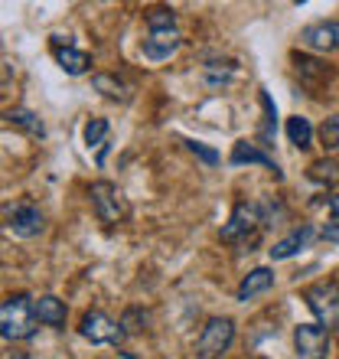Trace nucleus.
Masks as SVG:
<instances>
[{"label": "nucleus", "instance_id": "8", "mask_svg": "<svg viewBox=\"0 0 339 359\" xmlns=\"http://www.w3.org/2000/svg\"><path fill=\"white\" fill-rule=\"evenodd\" d=\"M78 333H82L88 343H95V346H102V343H111V346H118V343L124 340L121 323H114L104 311H88V313H85Z\"/></svg>", "mask_w": 339, "mask_h": 359}, {"label": "nucleus", "instance_id": "13", "mask_svg": "<svg viewBox=\"0 0 339 359\" xmlns=\"http://www.w3.org/2000/svg\"><path fill=\"white\" fill-rule=\"evenodd\" d=\"M92 88L102 92L108 102H118V104H127L134 98V82H127V79H121V76H111V72H95Z\"/></svg>", "mask_w": 339, "mask_h": 359}, {"label": "nucleus", "instance_id": "5", "mask_svg": "<svg viewBox=\"0 0 339 359\" xmlns=\"http://www.w3.org/2000/svg\"><path fill=\"white\" fill-rule=\"evenodd\" d=\"M4 229L17 238H36L46 229V216H43V209L36 203L20 199V203H10L4 209Z\"/></svg>", "mask_w": 339, "mask_h": 359}, {"label": "nucleus", "instance_id": "14", "mask_svg": "<svg viewBox=\"0 0 339 359\" xmlns=\"http://www.w3.org/2000/svg\"><path fill=\"white\" fill-rule=\"evenodd\" d=\"M271 287H274V271H271V268H251V271L242 278V284H238L235 301L238 304H248V301H254L258 294H268Z\"/></svg>", "mask_w": 339, "mask_h": 359}, {"label": "nucleus", "instance_id": "17", "mask_svg": "<svg viewBox=\"0 0 339 359\" xmlns=\"http://www.w3.org/2000/svg\"><path fill=\"white\" fill-rule=\"evenodd\" d=\"M56 62L69 76H85V72L92 69V56L76 46H56Z\"/></svg>", "mask_w": 339, "mask_h": 359}, {"label": "nucleus", "instance_id": "16", "mask_svg": "<svg viewBox=\"0 0 339 359\" xmlns=\"http://www.w3.org/2000/svg\"><path fill=\"white\" fill-rule=\"evenodd\" d=\"M293 72L300 76V82L307 88H317L320 82H326V79H330L326 62H320V59H313V56H303V53H293Z\"/></svg>", "mask_w": 339, "mask_h": 359}, {"label": "nucleus", "instance_id": "7", "mask_svg": "<svg viewBox=\"0 0 339 359\" xmlns=\"http://www.w3.org/2000/svg\"><path fill=\"white\" fill-rule=\"evenodd\" d=\"M293 350L300 359H326L333 350L330 330L320 323H300L293 327Z\"/></svg>", "mask_w": 339, "mask_h": 359}, {"label": "nucleus", "instance_id": "23", "mask_svg": "<svg viewBox=\"0 0 339 359\" xmlns=\"http://www.w3.org/2000/svg\"><path fill=\"white\" fill-rule=\"evenodd\" d=\"M261 108H264V124L261 131H258V137H261V147H271L274 144V134H277V108H274L271 95L261 88Z\"/></svg>", "mask_w": 339, "mask_h": 359}, {"label": "nucleus", "instance_id": "25", "mask_svg": "<svg viewBox=\"0 0 339 359\" xmlns=\"http://www.w3.org/2000/svg\"><path fill=\"white\" fill-rule=\"evenodd\" d=\"M121 330H124V337H131V333H141V330H147V323H151V313L144 311V307H127V311L121 313Z\"/></svg>", "mask_w": 339, "mask_h": 359}, {"label": "nucleus", "instance_id": "26", "mask_svg": "<svg viewBox=\"0 0 339 359\" xmlns=\"http://www.w3.org/2000/svg\"><path fill=\"white\" fill-rule=\"evenodd\" d=\"M320 141L326 151H339V114H333V118H326L320 128Z\"/></svg>", "mask_w": 339, "mask_h": 359}, {"label": "nucleus", "instance_id": "10", "mask_svg": "<svg viewBox=\"0 0 339 359\" xmlns=\"http://www.w3.org/2000/svg\"><path fill=\"white\" fill-rule=\"evenodd\" d=\"M300 46L313 49V53H336L339 49V20H320L303 27Z\"/></svg>", "mask_w": 339, "mask_h": 359}, {"label": "nucleus", "instance_id": "24", "mask_svg": "<svg viewBox=\"0 0 339 359\" xmlns=\"http://www.w3.org/2000/svg\"><path fill=\"white\" fill-rule=\"evenodd\" d=\"M108 131H111V124L104 121V118H92V121L85 124V144H88V151L92 147L104 151L108 147Z\"/></svg>", "mask_w": 339, "mask_h": 359}, {"label": "nucleus", "instance_id": "28", "mask_svg": "<svg viewBox=\"0 0 339 359\" xmlns=\"http://www.w3.org/2000/svg\"><path fill=\"white\" fill-rule=\"evenodd\" d=\"M320 238L330 242V245H339V222H326V226L320 229Z\"/></svg>", "mask_w": 339, "mask_h": 359}, {"label": "nucleus", "instance_id": "21", "mask_svg": "<svg viewBox=\"0 0 339 359\" xmlns=\"http://www.w3.org/2000/svg\"><path fill=\"white\" fill-rule=\"evenodd\" d=\"M144 23H147V33H167V29H177V10L173 7L144 10Z\"/></svg>", "mask_w": 339, "mask_h": 359}, {"label": "nucleus", "instance_id": "9", "mask_svg": "<svg viewBox=\"0 0 339 359\" xmlns=\"http://www.w3.org/2000/svg\"><path fill=\"white\" fill-rule=\"evenodd\" d=\"M228 163L232 167H264V170H271L274 180H284V170L277 167V161H274L271 154L264 151L261 144H251V141H235V147H232V157H228Z\"/></svg>", "mask_w": 339, "mask_h": 359}, {"label": "nucleus", "instance_id": "12", "mask_svg": "<svg viewBox=\"0 0 339 359\" xmlns=\"http://www.w3.org/2000/svg\"><path fill=\"white\" fill-rule=\"evenodd\" d=\"M179 46H183V36H179L177 29H167V33H147L141 53L147 62H167Z\"/></svg>", "mask_w": 339, "mask_h": 359}, {"label": "nucleus", "instance_id": "2", "mask_svg": "<svg viewBox=\"0 0 339 359\" xmlns=\"http://www.w3.org/2000/svg\"><path fill=\"white\" fill-rule=\"evenodd\" d=\"M258 229H264L261 203L238 199L235 209H232V216H228V222L222 226V232H219V238H222L226 245H245V242H251L254 238Z\"/></svg>", "mask_w": 339, "mask_h": 359}, {"label": "nucleus", "instance_id": "20", "mask_svg": "<svg viewBox=\"0 0 339 359\" xmlns=\"http://www.w3.org/2000/svg\"><path fill=\"white\" fill-rule=\"evenodd\" d=\"M307 177H310V183H317V187H336L339 183V163L333 161V157H320V161L310 163V170H307Z\"/></svg>", "mask_w": 339, "mask_h": 359}, {"label": "nucleus", "instance_id": "18", "mask_svg": "<svg viewBox=\"0 0 339 359\" xmlns=\"http://www.w3.org/2000/svg\"><path fill=\"white\" fill-rule=\"evenodd\" d=\"M4 121L20 128V131H27L29 137H46V124L39 121V114L29 111V108H10V111L4 114Z\"/></svg>", "mask_w": 339, "mask_h": 359}, {"label": "nucleus", "instance_id": "4", "mask_svg": "<svg viewBox=\"0 0 339 359\" xmlns=\"http://www.w3.org/2000/svg\"><path fill=\"white\" fill-rule=\"evenodd\" d=\"M232 343H235V320H232V317H209L206 327L199 330L196 356L199 359H222Z\"/></svg>", "mask_w": 339, "mask_h": 359}, {"label": "nucleus", "instance_id": "29", "mask_svg": "<svg viewBox=\"0 0 339 359\" xmlns=\"http://www.w3.org/2000/svg\"><path fill=\"white\" fill-rule=\"evenodd\" d=\"M326 206H330V216L339 219V193H333V196L326 199Z\"/></svg>", "mask_w": 339, "mask_h": 359}, {"label": "nucleus", "instance_id": "11", "mask_svg": "<svg viewBox=\"0 0 339 359\" xmlns=\"http://www.w3.org/2000/svg\"><path fill=\"white\" fill-rule=\"evenodd\" d=\"M313 236H320V232H317V226L303 222V226H297L293 232H287L284 238H277V242L268 248V255H271V262H287V258L300 255L303 248L313 242Z\"/></svg>", "mask_w": 339, "mask_h": 359}, {"label": "nucleus", "instance_id": "27", "mask_svg": "<svg viewBox=\"0 0 339 359\" xmlns=\"http://www.w3.org/2000/svg\"><path fill=\"white\" fill-rule=\"evenodd\" d=\"M183 144H186V151H189V154H196L199 161H202V163H209V167H216V163L222 161V157H219V151H212V147H206V144H202V141H193V137H186V141H183Z\"/></svg>", "mask_w": 339, "mask_h": 359}, {"label": "nucleus", "instance_id": "15", "mask_svg": "<svg viewBox=\"0 0 339 359\" xmlns=\"http://www.w3.org/2000/svg\"><path fill=\"white\" fill-rule=\"evenodd\" d=\"M33 311H36V320L43 323V327H56V330H62L66 327V301H59L56 294H43V297H36L33 301Z\"/></svg>", "mask_w": 339, "mask_h": 359}, {"label": "nucleus", "instance_id": "22", "mask_svg": "<svg viewBox=\"0 0 339 359\" xmlns=\"http://www.w3.org/2000/svg\"><path fill=\"white\" fill-rule=\"evenodd\" d=\"M287 137L293 147L307 151V147H313V124L303 114H293V118H287Z\"/></svg>", "mask_w": 339, "mask_h": 359}, {"label": "nucleus", "instance_id": "3", "mask_svg": "<svg viewBox=\"0 0 339 359\" xmlns=\"http://www.w3.org/2000/svg\"><path fill=\"white\" fill-rule=\"evenodd\" d=\"M303 301L320 327H326L330 333L339 330V281H317L303 287Z\"/></svg>", "mask_w": 339, "mask_h": 359}, {"label": "nucleus", "instance_id": "1", "mask_svg": "<svg viewBox=\"0 0 339 359\" xmlns=\"http://www.w3.org/2000/svg\"><path fill=\"white\" fill-rule=\"evenodd\" d=\"M33 301L36 297H29V294H10L7 301H0V340L23 343L29 337H36L39 320L33 311Z\"/></svg>", "mask_w": 339, "mask_h": 359}, {"label": "nucleus", "instance_id": "6", "mask_svg": "<svg viewBox=\"0 0 339 359\" xmlns=\"http://www.w3.org/2000/svg\"><path fill=\"white\" fill-rule=\"evenodd\" d=\"M88 196H92V206H95V216L108 222V226H118L127 219V199L124 193L114 183L108 180H95L92 187H88Z\"/></svg>", "mask_w": 339, "mask_h": 359}, {"label": "nucleus", "instance_id": "19", "mask_svg": "<svg viewBox=\"0 0 339 359\" xmlns=\"http://www.w3.org/2000/svg\"><path fill=\"white\" fill-rule=\"evenodd\" d=\"M235 76V62H226V59H209L202 66V82L209 88H226Z\"/></svg>", "mask_w": 339, "mask_h": 359}]
</instances>
